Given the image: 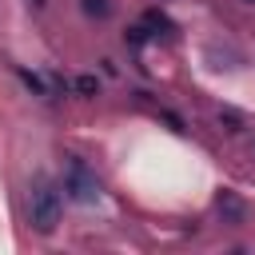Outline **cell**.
Wrapping results in <instances>:
<instances>
[{"label": "cell", "mask_w": 255, "mask_h": 255, "mask_svg": "<svg viewBox=\"0 0 255 255\" xmlns=\"http://www.w3.org/2000/svg\"><path fill=\"white\" fill-rule=\"evenodd\" d=\"M84 12H88V16H100V20H104V16L112 12V4H108V0H84Z\"/></svg>", "instance_id": "5b68a950"}, {"label": "cell", "mask_w": 255, "mask_h": 255, "mask_svg": "<svg viewBox=\"0 0 255 255\" xmlns=\"http://www.w3.org/2000/svg\"><path fill=\"white\" fill-rule=\"evenodd\" d=\"M64 191H68V199H76V203H96L100 199V179L88 171V163L84 159H68V171H64Z\"/></svg>", "instance_id": "7a4b0ae2"}, {"label": "cell", "mask_w": 255, "mask_h": 255, "mask_svg": "<svg viewBox=\"0 0 255 255\" xmlns=\"http://www.w3.org/2000/svg\"><path fill=\"white\" fill-rule=\"evenodd\" d=\"M147 32H151L147 24H135V28H128V40H131V44L139 48V44H147Z\"/></svg>", "instance_id": "52a82bcc"}, {"label": "cell", "mask_w": 255, "mask_h": 255, "mask_svg": "<svg viewBox=\"0 0 255 255\" xmlns=\"http://www.w3.org/2000/svg\"><path fill=\"white\" fill-rule=\"evenodd\" d=\"M76 92H84V96H96V92H100V80H96V76H80V80H76Z\"/></svg>", "instance_id": "8992f818"}, {"label": "cell", "mask_w": 255, "mask_h": 255, "mask_svg": "<svg viewBox=\"0 0 255 255\" xmlns=\"http://www.w3.org/2000/svg\"><path fill=\"white\" fill-rule=\"evenodd\" d=\"M219 211H227V215H231V219H235V223H239V219H243V207H239V199H235V195H227V191H223V195H219Z\"/></svg>", "instance_id": "3957f363"}, {"label": "cell", "mask_w": 255, "mask_h": 255, "mask_svg": "<svg viewBox=\"0 0 255 255\" xmlns=\"http://www.w3.org/2000/svg\"><path fill=\"white\" fill-rule=\"evenodd\" d=\"M143 24L147 28H163V32H171V20L159 12V8H147V16H143Z\"/></svg>", "instance_id": "277c9868"}, {"label": "cell", "mask_w": 255, "mask_h": 255, "mask_svg": "<svg viewBox=\"0 0 255 255\" xmlns=\"http://www.w3.org/2000/svg\"><path fill=\"white\" fill-rule=\"evenodd\" d=\"M28 215H32V227H36L40 235L56 231V223H60V191L40 179L36 191H32V199H28Z\"/></svg>", "instance_id": "6da1fadb"}, {"label": "cell", "mask_w": 255, "mask_h": 255, "mask_svg": "<svg viewBox=\"0 0 255 255\" xmlns=\"http://www.w3.org/2000/svg\"><path fill=\"white\" fill-rule=\"evenodd\" d=\"M32 4H44V0H32Z\"/></svg>", "instance_id": "ba28073f"}]
</instances>
